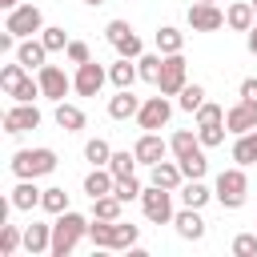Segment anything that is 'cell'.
Wrapping results in <instances>:
<instances>
[{"label":"cell","mask_w":257,"mask_h":257,"mask_svg":"<svg viewBox=\"0 0 257 257\" xmlns=\"http://www.w3.org/2000/svg\"><path fill=\"white\" fill-rule=\"evenodd\" d=\"M161 68H165V56L161 52H141L137 56V72H141L145 84H157L161 80Z\"/></svg>","instance_id":"29"},{"label":"cell","mask_w":257,"mask_h":257,"mask_svg":"<svg viewBox=\"0 0 257 257\" xmlns=\"http://www.w3.org/2000/svg\"><path fill=\"white\" fill-rule=\"evenodd\" d=\"M225 120H217V124H197V137H201V145L205 149H217V145H225Z\"/></svg>","instance_id":"39"},{"label":"cell","mask_w":257,"mask_h":257,"mask_svg":"<svg viewBox=\"0 0 257 257\" xmlns=\"http://www.w3.org/2000/svg\"><path fill=\"white\" fill-rule=\"evenodd\" d=\"M173 229H177V237H181V241H205V233H209V225H205L201 209H189V205L173 217Z\"/></svg>","instance_id":"14"},{"label":"cell","mask_w":257,"mask_h":257,"mask_svg":"<svg viewBox=\"0 0 257 257\" xmlns=\"http://www.w3.org/2000/svg\"><path fill=\"white\" fill-rule=\"evenodd\" d=\"M52 249V225H44V221H32V225H24V253H48Z\"/></svg>","instance_id":"22"},{"label":"cell","mask_w":257,"mask_h":257,"mask_svg":"<svg viewBox=\"0 0 257 257\" xmlns=\"http://www.w3.org/2000/svg\"><path fill=\"white\" fill-rule=\"evenodd\" d=\"M245 48H249V52H253V56H257V24H253V28H249V32H245Z\"/></svg>","instance_id":"47"},{"label":"cell","mask_w":257,"mask_h":257,"mask_svg":"<svg viewBox=\"0 0 257 257\" xmlns=\"http://www.w3.org/2000/svg\"><path fill=\"white\" fill-rule=\"evenodd\" d=\"M225 24H229L233 32H249V28L257 24V12H253V0H233V4L225 8Z\"/></svg>","instance_id":"21"},{"label":"cell","mask_w":257,"mask_h":257,"mask_svg":"<svg viewBox=\"0 0 257 257\" xmlns=\"http://www.w3.org/2000/svg\"><path fill=\"white\" fill-rule=\"evenodd\" d=\"M20 76H28V68H24L20 60H12V64H4V68H0V88H4V92H12Z\"/></svg>","instance_id":"41"},{"label":"cell","mask_w":257,"mask_h":257,"mask_svg":"<svg viewBox=\"0 0 257 257\" xmlns=\"http://www.w3.org/2000/svg\"><path fill=\"white\" fill-rule=\"evenodd\" d=\"M185 84H189V60H185V52H169L165 68H161V80H157V92L177 96Z\"/></svg>","instance_id":"7"},{"label":"cell","mask_w":257,"mask_h":257,"mask_svg":"<svg viewBox=\"0 0 257 257\" xmlns=\"http://www.w3.org/2000/svg\"><path fill=\"white\" fill-rule=\"evenodd\" d=\"M120 213H124V201H120L116 193L92 201V217H96V221H120Z\"/></svg>","instance_id":"30"},{"label":"cell","mask_w":257,"mask_h":257,"mask_svg":"<svg viewBox=\"0 0 257 257\" xmlns=\"http://www.w3.org/2000/svg\"><path fill=\"white\" fill-rule=\"evenodd\" d=\"M8 169L16 173V177H48V173H56V153L48 149V145H40V149H16L12 153V161H8Z\"/></svg>","instance_id":"3"},{"label":"cell","mask_w":257,"mask_h":257,"mask_svg":"<svg viewBox=\"0 0 257 257\" xmlns=\"http://www.w3.org/2000/svg\"><path fill=\"white\" fill-rule=\"evenodd\" d=\"M4 28L16 36V40H28V36H40L44 32V12L36 4H16L8 16H4Z\"/></svg>","instance_id":"4"},{"label":"cell","mask_w":257,"mask_h":257,"mask_svg":"<svg viewBox=\"0 0 257 257\" xmlns=\"http://www.w3.org/2000/svg\"><path fill=\"white\" fill-rule=\"evenodd\" d=\"M177 104H181L185 112H197V108L205 104V88H201V84H185V88L177 92Z\"/></svg>","instance_id":"38"},{"label":"cell","mask_w":257,"mask_h":257,"mask_svg":"<svg viewBox=\"0 0 257 257\" xmlns=\"http://www.w3.org/2000/svg\"><path fill=\"white\" fill-rule=\"evenodd\" d=\"M40 40H44V48H48V52H64V48H68V32H64L60 24H44Z\"/></svg>","instance_id":"37"},{"label":"cell","mask_w":257,"mask_h":257,"mask_svg":"<svg viewBox=\"0 0 257 257\" xmlns=\"http://www.w3.org/2000/svg\"><path fill=\"white\" fill-rule=\"evenodd\" d=\"M104 40L112 44L116 56H128V60H137V56L145 52V44H141V36H137V28H133L128 20H108V24H104Z\"/></svg>","instance_id":"6"},{"label":"cell","mask_w":257,"mask_h":257,"mask_svg":"<svg viewBox=\"0 0 257 257\" xmlns=\"http://www.w3.org/2000/svg\"><path fill=\"white\" fill-rule=\"evenodd\" d=\"M40 209H44V213H52V217H56V213H64V209H68V193H64L60 185H48V189H44V197H40Z\"/></svg>","instance_id":"35"},{"label":"cell","mask_w":257,"mask_h":257,"mask_svg":"<svg viewBox=\"0 0 257 257\" xmlns=\"http://www.w3.org/2000/svg\"><path fill=\"white\" fill-rule=\"evenodd\" d=\"M104 80H108V68H104V64H96V60H84V64H76L72 92H76V96H100Z\"/></svg>","instance_id":"9"},{"label":"cell","mask_w":257,"mask_h":257,"mask_svg":"<svg viewBox=\"0 0 257 257\" xmlns=\"http://www.w3.org/2000/svg\"><path fill=\"white\" fill-rule=\"evenodd\" d=\"M149 185H161V189H181L185 185V173H181V161L173 157V161H157L153 169H149Z\"/></svg>","instance_id":"17"},{"label":"cell","mask_w":257,"mask_h":257,"mask_svg":"<svg viewBox=\"0 0 257 257\" xmlns=\"http://www.w3.org/2000/svg\"><path fill=\"white\" fill-rule=\"evenodd\" d=\"M88 217H80V213H72V209H64V213H56V221H52V257H68L76 245H80V237H88Z\"/></svg>","instance_id":"1"},{"label":"cell","mask_w":257,"mask_h":257,"mask_svg":"<svg viewBox=\"0 0 257 257\" xmlns=\"http://www.w3.org/2000/svg\"><path fill=\"white\" fill-rule=\"evenodd\" d=\"M137 153H128V149H120V153H112L108 157V169H112V177L116 181H124V177H137Z\"/></svg>","instance_id":"32"},{"label":"cell","mask_w":257,"mask_h":257,"mask_svg":"<svg viewBox=\"0 0 257 257\" xmlns=\"http://www.w3.org/2000/svg\"><path fill=\"white\" fill-rule=\"evenodd\" d=\"M108 80H112L116 88H133V84L141 80V72H137V60H128V56H116V60L108 64Z\"/></svg>","instance_id":"25"},{"label":"cell","mask_w":257,"mask_h":257,"mask_svg":"<svg viewBox=\"0 0 257 257\" xmlns=\"http://www.w3.org/2000/svg\"><path fill=\"white\" fill-rule=\"evenodd\" d=\"M141 112V96H133V88H116V96H108V116L112 120H128Z\"/></svg>","instance_id":"23"},{"label":"cell","mask_w":257,"mask_h":257,"mask_svg":"<svg viewBox=\"0 0 257 257\" xmlns=\"http://www.w3.org/2000/svg\"><path fill=\"white\" fill-rule=\"evenodd\" d=\"M28 128H40V108L36 104H24V100H16L8 112H4V133H28Z\"/></svg>","instance_id":"12"},{"label":"cell","mask_w":257,"mask_h":257,"mask_svg":"<svg viewBox=\"0 0 257 257\" xmlns=\"http://www.w3.org/2000/svg\"><path fill=\"white\" fill-rule=\"evenodd\" d=\"M241 100H253L257 104V76H245L241 80Z\"/></svg>","instance_id":"46"},{"label":"cell","mask_w":257,"mask_h":257,"mask_svg":"<svg viewBox=\"0 0 257 257\" xmlns=\"http://www.w3.org/2000/svg\"><path fill=\"white\" fill-rule=\"evenodd\" d=\"M193 116H197V124H217V120H225V108H221V104H213V100H205Z\"/></svg>","instance_id":"43"},{"label":"cell","mask_w":257,"mask_h":257,"mask_svg":"<svg viewBox=\"0 0 257 257\" xmlns=\"http://www.w3.org/2000/svg\"><path fill=\"white\" fill-rule=\"evenodd\" d=\"M36 80H40L44 100H52V104H60V100L72 92V76H64L60 64H44V68H36Z\"/></svg>","instance_id":"8"},{"label":"cell","mask_w":257,"mask_h":257,"mask_svg":"<svg viewBox=\"0 0 257 257\" xmlns=\"http://www.w3.org/2000/svg\"><path fill=\"white\" fill-rule=\"evenodd\" d=\"M169 116H173V104H169V96L161 92V96H149V100H141L137 124H141V133H157V128H165V124H169Z\"/></svg>","instance_id":"10"},{"label":"cell","mask_w":257,"mask_h":257,"mask_svg":"<svg viewBox=\"0 0 257 257\" xmlns=\"http://www.w3.org/2000/svg\"><path fill=\"white\" fill-rule=\"evenodd\" d=\"M40 197H44V189H36V181H32V177H16V185H12V193H8L12 209H20V213L40 209Z\"/></svg>","instance_id":"15"},{"label":"cell","mask_w":257,"mask_h":257,"mask_svg":"<svg viewBox=\"0 0 257 257\" xmlns=\"http://www.w3.org/2000/svg\"><path fill=\"white\" fill-rule=\"evenodd\" d=\"M84 4H88V8H100V4H104V0H84Z\"/></svg>","instance_id":"49"},{"label":"cell","mask_w":257,"mask_h":257,"mask_svg":"<svg viewBox=\"0 0 257 257\" xmlns=\"http://www.w3.org/2000/svg\"><path fill=\"white\" fill-rule=\"evenodd\" d=\"M225 128H229L233 137H241V133L257 128V104H253V100H237V104L225 112Z\"/></svg>","instance_id":"16"},{"label":"cell","mask_w":257,"mask_h":257,"mask_svg":"<svg viewBox=\"0 0 257 257\" xmlns=\"http://www.w3.org/2000/svg\"><path fill=\"white\" fill-rule=\"evenodd\" d=\"M213 197L221 201V209H241V205L249 201V177H245V165L221 169V173H217V185H213Z\"/></svg>","instance_id":"2"},{"label":"cell","mask_w":257,"mask_h":257,"mask_svg":"<svg viewBox=\"0 0 257 257\" xmlns=\"http://www.w3.org/2000/svg\"><path fill=\"white\" fill-rule=\"evenodd\" d=\"M12 56H16V60H20V64H24L28 72H32V68H44V64H48V48H44V40H40V36H28V40H20Z\"/></svg>","instance_id":"18"},{"label":"cell","mask_w":257,"mask_h":257,"mask_svg":"<svg viewBox=\"0 0 257 257\" xmlns=\"http://www.w3.org/2000/svg\"><path fill=\"white\" fill-rule=\"evenodd\" d=\"M141 213H145V221H153V225H173V189H161V185H149L145 193H141Z\"/></svg>","instance_id":"5"},{"label":"cell","mask_w":257,"mask_h":257,"mask_svg":"<svg viewBox=\"0 0 257 257\" xmlns=\"http://www.w3.org/2000/svg\"><path fill=\"white\" fill-rule=\"evenodd\" d=\"M8 96H12V100H24V104H36V96H44V92H40V80L20 76V80H16V88H12Z\"/></svg>","instance_id":"36"},{"label":"cell","mask_w":257,"mask_h":257,"mask_svg":"<svg viewBox=\"0 0 257 257\" xmlns=\"http://www.w3.org/2000/svg\"><path fill=\"white\" fill-rule=\"evenodd\" d=\"M112 189H116L112 169H108V165H92V169H88V177H84V193L96 201V197H108Z\"/></svg>","instance_id":"19"},{"label":"cell","mask_w":257,"mask_h":257,"mask_svg":"<svg viewBox=\"0 0 257 257\" xmlns=\"http://www.w3.org/2000/svg\"><path fill=\"white\" fill-rule=\"evenodd\" d=\"M24 249V229L20 225H0V257H16Z\"/></svg>","instance_id":"31"},{"label":"cell","mask_w":257,"mask_h":257,"mask_svg":"<svg viewBox=\"0 0 257 257\" xmlns=\"http://www.w3.org/2000/svg\"><path fill=\"white\" fill-rule=\"evenodd\" d=\"M137 237H141V229L137 225H128V221H116L112 225V249H137Z\"/></svg>","instance_id":"33"},{"label":"cell","mask_w":257,"mask_h":257,"mask_svg":"<svg viewBox=\"0 0 257 257\" xmlns=\"http://www.w3.org/2000/svg\"><path fill=\"white\" fill-rule=\"evenodd\" d=\"M233 161L237 165H257V128H249V133H241L237 141H233Z\"/></svg>","instance_id":"28"},{"label":"cell","mask_w":257,"mask_h":257,"mask_svg":"<svg viewBox=\"0 0 257 257\" xmlns=\"http://www.w3.org/2000/svg\"><path fill=\"white\" fill-rule=\"evenodd\" d=\"M108 157H112V145H108L104 137L84 141V161H88V165H108Z\"/></svg>","instance_id":"34"},{"label":"cell","mask_w":257,"mask_h":257,"mask_svg":"<svg viewBox=\"0 0 257 257\" xmlns=\"http://www.w3.org/2000/svg\"><path fill=\"white\" fill-rule=\"evenodd\" d=\"M112 193H116V197H120V201L128 205V201H141V193H145V185H141L137 177H124V181H116V189H112Z\"/></svg>","instance_id":"42"},{"label":"cell","mask_w":257,"mask_h":257,"mask_svg":"<svg viewBox=\"0 0 257 257\" xmlns=\"http://www.w3.org/2000/svg\"><path fill=\"white\" fill-rule=\"evenodd\" d=\"M133 153H137V161H141V165H149V169H153L157 161H165V157H169V141H165L161 133H141V137H137V145H133Z\"/></svg>","instance_id":"13"},{"label":"cell","mask_w":257,"mask_h":257,"mask_svg":"<svg viewBox=\"0 0 257 257\" xmlns=\"http://www.w3.org/2000/svg\"><path fill=\"white\" fill-rule=\"evenodd\" d=\"M177 193H181V205H189V209H205L213 201V189L205 185V177H185V185Z\"/></svg>","instance_id":"20"},{"label":"cell","mask_w":257,"mask_h":257,"mask_svg":"<svg viewBox=\"0 0 257 257\" xmlns=\"http://www.w3.org/2000/svg\"><path fill=\"white\" fill-rule=\"evenodd\" d=\"M52 120H56V128H64V133H80V128L88 124V120H84V108H80V104H68V100L56 104Z\"/></svg>","instance_id":"24"},{"label":"cell","mask_w":257,"mask_h":257,"mask_svg":"<svg viewBox=\"0 0 257 257\" xmlns=\"http://www.w3.org/2000/svg\"><path fill=\"white\" fill-rule=\"evenodd\" d=\"M253 12H257V0H253Z\"/></svg>","instance_id":"50"},{"label":"cell","mask_w":257,"mask_h":257,"mask_svg":"<svg viewBox=\"0 0 257 257\" xmlns=\"http://www.w3.org/2000/svg\"><path fill=\"white\" fill-rule=\"evenodd\" d=\"M197 149H205L201 145V137H197V128H177L173 137H169V153L181 161V157H189V153H197Z\"/></svg>","instance_id":"26"},{"label":"cell","mask_w":257,"mask_h":257,"mask_svg":"<svg viewBox=\"0 0 257 257\" xmlns=\"http://www.w3.org/2000/svg\"><path fill=\"white\" fill-rule=\"evenodd\" d=\"M64 56H68L72 64H84V60H92V52H88V44H84V40H68Z\"/></svg>","instance_id":"45"},{"label":"cell","mask_w":257,"mask_h":257,"mask_svg":"<svg viewBox=\"0 0 257 257\" xmlns=\"http://www.w3.org/2000/svg\"><path fill=\"white\" fill-rule=\"evenodd\" d=\"M209 4H217V0H209Z\"/></svg>","instance_id":"51"},{"label":"cell","mask_w":257,"mask_h":257,"mask_svg":"<svg viewBox=\"0 0 257 257\" xmlns=\"http://www.w3.org/2000/svg\"><path fill=\"white\" fill-rule=\"evenodd\" d=\"M185 20H189V28H193V32H217V28H225V12H221L217 4H209V0L189 4Z\"/></svg>","instance_id":"11"},{"label":"cell","mask_w":257,"mask_h":257,"mask_svg":"<svg viewBox=\"0 0 257 257\" xmlns=\"http://www.w3.org/2000/svg\"><path fill=\"white\" fill-rule=\"evenodd\" d=\"M157 52L169 56V52H185V32L177 24H161L157 28Z\"/></svg>","instance_id":"27"},{"label":"cell","mask_w":257,"mask_h":257,"mask_svg":"<svg viewBox=\"0 0 257 257\" xmlns=\"http://www.w3.org/2000/svg\"><path fill=\"white\" fill-rule=\"evenodd\" d=\"M16 4H20V0H0V8H4V12H12Z\"/></svg>","instance_id":"48"},{"label":"cell","mask_w":257,"mask_h":257,"mask_svg":"<svg viewBox=\"0 0 257 257\" xmlns=\"http://www.w3.org/2000/svg\"><path fill=\"white\" fill-rule=\"evenodd\" d=\"M233 253L237 257H257V233H237L233 237Z\"/></svg>","instance_id":"44"},{"label":"cell","mask_w":257,"mask_h":257,"mask_svg":"<svg viewBox=\"0 0 257 257\" xmlns=\"http://www.w3.org/2000/svg\"><path fill=\"white\" fill-rule=\"evenodd\" d=\"M181 173H185V177H205V173H209V161H205V149H197V153H189V157H181Z\"/></svg>","instance_id":"40"}]
</instances>
